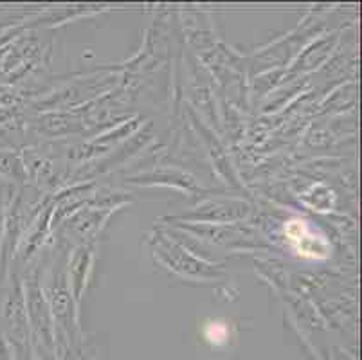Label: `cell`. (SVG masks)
Segmentation results:
<instances>
[{
	"label": "cell",
	"mask_w": 362,
	"mask_h": 360,
	"mask_svg": "<svg viewBox=\"0 0 362 360\" xmlns=\"http://www.w3.org/2000/svg\"><path fill=\"white\" fill-rule=\"evenodd\" d=\"M288 238L294 243L296 250L303 256L325 257L328 256V245L322 238H315L314 231L305 220H294L288 223Z\"/></svg>",
	"instance_id": "obj_1"
}]
</instances>
